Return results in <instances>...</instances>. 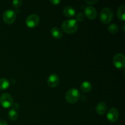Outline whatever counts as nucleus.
I'll use <instances>...</instances> for the list:
<instances>
[{
    "mask_svg": "<svg viewBox=\"0 0 125 125\" xmlns=\"http://www.w3.org/2000/svg\"><path fill=\"white\" fill-rule=\"evenodd\" d=\"M78 22L74 19H69L65 21L62 24V29L67 34H73L77 31Z\"/></svg>",
    "mask_w": 125,
    "mask_h": 125,
    "instance_id": "nucleus-1",
    "label": "nucleus"
},
{
    "mask_svg": "<svg viewBox=\"0 0 125 125\" xmlns=\"http://www.w3.org/2000/svg\"><path fill=\"white\" fill-rule=\"evenodd\" d=\"M114 17L113 10L109 7L103 9L100 13V20L103 24H108Z\"/></svg>",
    "mask_w": 125,
    "mask_h": 125,
    "instance_id": "nucleus-2",
    "label": "nucleus"
},
{
    "mask_svg": "<svg viewBox=\"0 0 125 125\" xmlns=\"http://www.w3.org/2000/svg\"><path fill=\"white\" fill-rule=\"evenodd\" d=\"M80 98V92L74 88L69 89L65 94V100L70 104H74Z\"/></svg>",
    "mask_w": 125,
    "mask_h": 125,
    "instance_id": "nucleus-3",
    "label": "nucleus"
},
{
    "mask_svg": "<svg viewBox=\"0 0 125 125\" xmlns=\"http://www.w3.org/2000/svg\"><path fill=\"white\" fill-rule=\"evenodd\" d=\"M17 14L12 9H7L2 15V20L7 24H11L15 21Z\"/></svg>",
    "mask_w": 125,
    "mask_h": 125,
    "instance_id": "nucleus-4",
    "label": "nucleus"
},
{
    "mask_svg": "<svg viewBox=\"0 0 125 125\" xmlns=\"http://www.w3.org/2000/svg\"><path fill=\"white\" fill-rule=\"evenodd\" d=\"M12 96L8 93H4L0 96V104L4 108H9L13 105Z\"/></svg>",
    "mask_w": 125,
    "mask_h": 125,
    "instance_id": "nucleus-5",
    "label": "nucleus"
},
{
    "mask_svg": "<svg viewBox=\"0 0 125 125\" xmlns=\"http://www.w3.org/2000/svg\"><path fill=\"white\" fill-rule=\"evenodd\" d=\"M113 63L115 67L120 70L124 69L125 67V57L122 53H117L114 56Z\"/></svg>",
    "mask_w": 125,
    "mask_h": 125,
    "instance_id": "nucleus-6",
    "label": "nucleus"
},
{
    "mask_svg": "<svg viewBox=\"0 0 125 125\" xmlns=\"http://www.w3.org/2000/svg\"><path fill=\"white\" fill-rule=\"evenodd\" d=\"M40 21V18L39 15L35 13H32L28 16L26 19V24L28 27L31 28H35L39 24Z\"/></svg>",
    "mask_w": 125,
    "mask_h": 125,
    "instance_id": "nucleus-7",
    "label": "nucleus"
},
{
    "mask_svg": "<svg viewBox=\"0 0 125 125\" xmlns=\"http://www.w3.org/2000/svg\"><path fill=\"white\" fill-rule=\"evenodd\" d=\"M119 117V112L115 107L110 109L107 113V118L111 123L117 122Z\"/></svg>",
    "mask_w": 125,
    "mask_h": 125,
    "instance_id": "nucleus-8",
    "label": "nucleus"
},
{
    "mask_svg": "<svg viewBox=\"0 0 125 125\" xmlns=\"http://www.w3.org/2000/svg\"><path fill=\"white\" fill-rule=\"evenodd\" d=\"M59 78L56 73H52L48 78L47 84L50 87H56L59 85Z\"/></svg>",
    "mask_w": 125,
    "mask_h": 125,
    "instance_id": "nucleus-9",
    "label": "nucleus"
},
{
    "mask_svg": "<svg viewBox=\"0 0 125 125\" xmlns=\"http://www.w3.org/2000/svg\"><path fill=\"white\" fill-rule=\"evenodd\" d=\"M84 15L89 19L94 20L97 17V11L93 6H87L84 10Z\"/></svg>",
    "mask_w": 125,
    "mask_h": 125,
    "instance_id": "nucleus-10",
    "label": "nucleus"
},
{
    "mask_svg": "<svg viewBox=\"0 0 125 125\" xmlns=\"http://www.w3.org/2000/svg\"><path fill=\"white\" fill-rule=\"evenodd\" d=\"M107 106L104 102H100L96 106L95 109L97 114L100 115H104L107 111Z\"/></svg>",
    "mask_w": 125,
    "mask_h": 125,
    "instance_id": "nucleus-11",
    "label": "nucleus"
},
{
    "mask_svg": "<svg viewBox=\"0 0 125 125\" xmlns=\"http://www.w3.org/2000/svg\"><path fill=\"white\" fill-rule=\"evenodd\" d=\"M51 34L54 39H59L63 36L62 30L57 27H53L51 29Z\"/></svg>",
    "mask_w": 125,
    "mask_h": 125,
    "instance_id": "nucleus-12",
    "label": "nucleus"
},
{
    "mask_svg": "<svg viewBox=\"0 0 125 125\" xmlns=\"http://www.w3.org/2000/svg\"><path fill=\"white\" fill-rule=\"evenodd\" d=\"M63 13L66 17H72L76 15L75 9L71 6H66L63 9Z\"/></svg>",
    "mask_w": 125,
    "mask_h": 125,
    "instance_id": "nucleus-13",
    "label": "nucleus"
},
{
    "mask_svg": "<svg viewBox=\"0 0 125 125\" xmlns=\"http://www.w3.org/2000/svg\"><path fill=\"white\" fill-rule=\"evenodd\" d=\"M117 15L118 18L120 20L124 21L125 20V5L122 4L118 7L117 9Z\"/></svg>",
    "mask_w": 125,
    "mask_h": 125,
    "instance_id": "nucleus-14",
    "label": "nucleus"
},
{
    "mask_svg": "<svg viewBox=\"0 0 125 125\" xmlns=\"http://www.w3.org/2000/svg\"><path fill=\"white\" fill-rule=\"evenodd\" d=\"M80 87L82 91L85 93L89 92L92 90V85L91 83L89 81H87L83 82L81 84Z\"/></svg>",
    "mask_w": 125,
    "mask_h": 125,
    "instance_id": "nucleus-15",
    "label": "nucleus"
},
{
    "mask_svg": "<svg viewBox=\"0 0 125 125\" xmlns=\"http://www.w3.org/2000/svg\"><path fill=\"white\" fill-rule=\"evenodd\" d=\"M10 83L7 79L2 78L0 79V90H6L9 87Z\"/></svg>",
    "mask_w": 125,
    "mask_h": 125,
    "instance_id": "nucleus-16",
    "label": "nucleus"
},
{
    "mask_svg": "<svg viewBox=\"0 0 125 125\" xmlns=\"http://www.w3.org/2000/svg\"><path fill=\"white\" fill-rule=\"evenodd\" d=\"M107 29H108L109 32L112 34H115L118 32V30H119V28L117 26V24L115 23H111V24L108 26L107 27Z\"/></svg>",
    "mask_w": 125,
    "mask_h": 125,
    "instance_id": "nucleus-17",
    "label": "nucleus"
},
{
    "mask_svg": "<svg viewBox=\"0 0 125 125\" xmlns=\"http://www.w3.org/2000/svg\"><path fill=\"white\" fill-rule=\"evenodd\" d=\"M8 117L9 119L12 121H15L18 118V114L15 109L10 110L8 113Z\"/></svg>",
    "mask_w": 125,
    "mask_h": 125,
    "instance_id": "nucleus-18",
    "label": "nucleus"
},
{
    "mask_svg": "<svg viewBox=\"0 0 125 125\" xmlns=\"http://www.w3.org/2000/svg\"><path fill=\"white\" fill-rule=\"evenodd\" d=\"M85 18V15L83 12H78L76 15V20L77 22L78 21H83Z\"/></svg>",
    "mask_w": 125,
    "mask_h": 125,
    "instance_id": "nucleus-19",
    "label": "nucleus"
},
{
    "mask_svg": "<svg viewBox=\"0 0 125 125\" xmlns=\"http://www.w3.org/2000/svg\"><path fill=\"white\" fill-rule=\"evenodd\" d=\"M12 3L15 8L18 9L21 6L22 3H23V1H21V0H13Z\"/></svg>",
    "mask_w": 125,
    "mask_h": 125,
    "instance_id": "nucleus-20",
    "label": "nucleus"
},
{
    "mask_svg": "<svg viewBox=\"0 0 125 125\" xmlns=\"http://www.w3.org/2000/svg\"><path fill=\"white\" fill-rule=\"evenodd\" d=\"M85 2L89 5H93L97 3L98 2V0H85Z\"/></svg>",
    "mask_w": 125,
    "mask_h": 125,
    "instance_id": "nucleus-21",
    "label": "nucleus"
},
{
    "mask_svg": "<svg viewBox=\"0 0 125 125\" xmlns=\"http://www.w3.org/2000/svg\"><path fill=\"white\" fill-rule=\"evenodd\" d=\"M50 2H51L52 4L55 5V6L61 3V1H60V0H50Z\"/></svg>",
    "mask_w": 125,
    "mask_h": 125,
    "instance_id": "nucleus-22",
    "label": "nucleus"
},
{
    "mask_svg": "<svg viewBox=\"0 0 125 125\" xmlns=\"http://www.w3.org/2000/svg\"><path fill=\"white\" fill-rule=\"evenodd\" d=\"M0 125H7V123L4 120H0Z\"/></svg>",
    "mask_w": 125,
    "mask_h": 125,
    "instance_id": "nucleus-23",
    "label": "nucleus"
}]
</instances>
